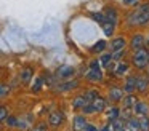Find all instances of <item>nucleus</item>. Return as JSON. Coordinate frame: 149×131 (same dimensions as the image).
I'll return each instance as SVG.
<instances>
[{
  "label": "nucleus",
  "mask_w": 149,
  "mask_h": 131,
  "mask_svg": "<svg viewBox=\"0 0 149 131\" xmlns=\"http://www.w3.org/2000/svg\"><path fill=\"white\" fill-rule=\"evenodd\" d=\"M130 26H144L149 22V3L138 6L135 11H132L127 18Z\"/></svg>",
  "instance_id": "obj_1"
},
{
  "label": "nucleus",
  "mask_w": 149,
  "mask_h": 131,
  "mask_svg": "<svg viewBox=\"0 0 149 131\" xmlns=\"http://www.w3.org/2000/svg\"><path fill=\"white\" fill-rule=\"evenodd\" d=\"M132 62H133V66H135L136 69H144V67L149 64V53L144 50V48L135 50V54H133Z\"/></svg>",
  "instance_id": "obj_2"
},
{
  "label": "nucleus",
  "mask_w": 149,
  "mask_h": 131,
  "mask_svg": "<svg viewBox=\"0 0 149 131\" xmlns=\"http://www.w3.org/2000/svg\"><path fill=\"white\" fill-rule=\"evenodd\" d=\"M82 110H84L85 114H93V112H98V114H100V112H104L106 110V101L98 96L91 104H87Z\"/></svg>",
  "instance_id": "obj_3"
},
{
  "label": "nucleus",
  "mask_w": 149,
  "mask_h": 131,
  "mask_svg": "<svg viewBox=\"0 0 149 131\" xmlns=\"http://www.w3.org/2000/svg\"><path fill=\"white\" fill-rule=\"evenodd\" d=\"M74 72H75L74 67L64 64V66H61L58 70H56V77H58V78H71V77L74 75Z\"/></svg>",
  "instance_id": "obj_4"
},
{
  "label": "nucleus",
  "mask_w": 149,
  "mask_h": 131,
  "mask_svg": "<svg viewBox=\"0 0 149 131\" xmlns=\"http://www.w3.org/2000/svg\"><path fill=\"white\" fill-rule=\"evenodd\" d=\"M64 121V114H63L61 110H55L50 114L48 117V123L52 125V126H59V125Z\"/></svg>",
  "instance_id": "obj_5"
},
{
  "label": "nucleus",
  "mask_w": 149,
  "mask_h": 131,
  "mask_svg": "<svg viewBox=\"0 0 149 131\" xmlns=\"http://www.w3.org/2000/svg\"><path fill=\"white\" fill-rule=\"evenodd\" d=\"M136 80H138V77L130 75L128 78L125 80V85H123V91L128 93V94H132V93L136 89Z\"/></svg>",
  "instance_id": "obj_6"
},
{
  "label": "nucleus",
  "mask_w": 149,
  "mask_h": 131,
  "mask_svg": "<svg viewBox=\"0 0 149 131\" xmlns=\"http://www.w3.org/2000/svg\"><path fill=\"white\" fill-rule=\"evenodd\" d=\"M122 98H123V91H122V89H120L119 86H111V88H109V101L119 102Z\"/></svg>",
  "instance_id": "obj_7"
},
{
  "label": "nucleus",
  "mask_w": 149,
  "mask_h": 131,
  "mask_svg": "<svg viewBox=\"0 0 149 131\" xmlns=\"http://www.w3.org/2000/svg\"><path fill=\"white\" fill-rule=\"evenodd\" d=\"M88 126L87 120H85V117H80V115H77V117L74 118V123H72V128H74V131H85Z\"/></svg>",
  "instance_id": "obj_8"
},
{
  "label": "nucleus",
  "mask_w": 149,
  "mask_h": 131,
  "mask_svg": "<svg viewBox=\"0 0 149 131\" xmlns=\"http://www.w3.org/2000/svg\"><path fill=\"white\" fill-rule=\"evenodd\" d=\"M127 45L125 38L123 37H114L111 40V51H117V50H123Z\"/></svg>",
  "instance_id": "obj_9"
},
{
  "label": "nucleus",
  "mask_w": 149,
  "mask_h": 131,
  "mask_svg": "<svg viewBox=\"0 0 149 131\" xmlns=\"http://www.w3.org/2000/svg\"><path fill=\"white\" fill-rule=\"evenodd\" d=\"M79 86V82L77 80H69V82H64V83H59L56 86L58 91H71V89H75Z\"/></svg>",
  "instance_id": "obj_10"
},
{
  "label": "nucleus",
  "mask_w": 149,
  "mask_h": 131,
  "mask_svg": "<svg viewBox=\"0 0 149 131\" xmlns=\"http://www.w3.org/2000/svg\"><path fill=\"white\" fill-rule=\"evenodd\" d=\"M143 45H144V37L141 34H135L130 40V46L133 50H139V48H143Z\"/></svg>",
  "instance_id": "obj_11"
},
{
  "label": "nucleus",
  "mask_w": 149,
  "mask_h": 131,
  "mask_svg": "<svg viewBox=\"0 0 149 131\" xmlns=\"http://www.w3.org/2000/svg\"><path fill=\"white\" fill-rule=\"evenodd\" d=\"M87 80H90V82H93V83L101 82V80H103V73H101L100 69H90L87 72Z\"/></svg>",
  "instance_id": "obj_12"
},
{
  "label": "nucleus",
  "mask_w": 149,
  "mask_h": 131,
  "mask_svg": "<svg viewBox=\"0 0 149 131\" xmlns=\"http://www.w3.org/2000/svg\"><path fill=\"white\" fill-rule=\"evenodd\" d=\"M127 70H128V64H127L125 61H119V62H116V67H114V75L120 77V75H123Z\"/></svg>",
  "instance_id": "obj_13"
},
{
  "label": "nucleus",
  "mask_w": 149,
  "mask_h": 131,
  "mask_svg": "<svg viewBox=\"0 0 149 131\" xmlns=\"http://www.w3.org/2000/svg\"><path fill=\"white\" fill-rule=\"evenodd\" d=\"M148 86H149V77L139 75L138 80H136V89H138V91H146Z\"/></svg>",
  "instance_id": "obj_14"
},
{
  "label": "nucleus",
  "mask_w": 149,
  "mask_h": 131,
  "mask_svg": "<svg viewBox=\"0 0 149 131\" xmlns=\"http://www.w3.org/2000/svg\"><path fill=\"white\" fill-rule=\"evenodd\" d=\"M133 112H135L136 115H139V117H143V115H148L149 107L143 101H138V102H136V105H135V109H133Z\"/></svg>",
  "instance_id": "obj_15"
},
{
  "label": "nucleus",
  "mask_w": 149,
  "mask_h": 131,
  "mask_svg": "<svg viewBox=\"0 0 149 131\" xmlns=\"http://www.w3.org/2000/svg\"><path fill=\"white\" fill-rule=\"evenodd\" d=\"M122 130H123V123L120 118H114L107 125V131H122Z\"/></svg>",
  "instance_id": "obj_16"
},
{
  "label": "nucleus",
  "mask_w": 149,
  "mask_h": 131,
  "mask_svg": "<svg viewBox=\"0 0 149 131\" xmlns=\"http://www.w3.org/2000/svg\"><path fill=\"white\" fill-rule=\"evenodd\" d=\"M32 75H34V70L31 69V67H26V69H23L21 70V82L24 83V85H27V83L31 82V78H32Z\"/></svg>",
  "instance_id": "obj_17"
},
{
  "label": "nucleus",
  "mask_w": 149,
  "mask_h": 131,
  "mask_svg": "<svg viewBox=\"0 0 149 131\" xmlns=\"http://www.w3.org/2000/svg\"><path fill=\"white\" fill-rule=\"evenodd\" d=\"M127 126L130 131H141V125H139V118H128L127 120Z\"/></svg>",
  "instance_id": "obj_18"
},
{
  "label": "nucleus",
  "mask_w": 149,
  "mask_h": 131,
  "mask_svg": "<svg viewBox=\"0 0 149 131\" xmlns=\"http://www.w3.org/2000/svg\"><path fill=\"white\" fill-rule=\"evenodd\" d=\"M136 102H138V99H136L133 94H128L127 98H123V107L125 109H135Z\"/></svg>",
  "instance_id": "obj_19"
},
{
  "label": "nucleus",
  "mask_w": 149,
  "mask_h": 131,
  "mask_svg": "<svg viewBox=\"0 0 149 131\" xmlns=\"http://www.w3.org/2000/svg\"><path fill=\"white\" fill-rule=\"evenodd\" d=\"M104 15H106L107 22H112V24H116V22H117V11L114 8H106V10H104Z\"/></svg>",
  "instance_id": "obj_20"
},
{
  "label": "nucleus",
  "mask_w": 149,
  "mask_h": 131,
  "mask_svg": "<svg viewBox=\"0 0 149 131\" xmlns=\"http://www.w3.org/2000/svg\"><path fill=\"white\" fill-rule=\"evenodd\" d=\"M87 104H88V102L85 101L84 94H82V96H77V98L72 101V107H74V109H84Z\"/></svg>",
  "instance_id": "obj_21"
},
{
  "label": "nucleus",
  "mask_w": 149,
  "mask_h": 131,
  "mask_svg": "<svg viewBox=\"0 0 149 131\" xmlns=\"http://www.w3.org/2000/svg\"><path fill=\"white\" fill-rule=\"evenodd\" d=\"M119 115H120L119 107H111V109H107V110H106V117L109 118V120H114V118H119Z\"/></svg>",
  "instance_id": "obj_22"
},
{
  "label": "nucleus",
  "mask_w": 149,
  "mask_h": 131,
  "mask_svg": "<svg viewBox=\"0 0 149 131\" xmlns=\"http://www.w3.org/2000/svg\"><path fill=\"white\" fill-rule=\"evenodd\" d=\"M91 18L95 19V21L98 22V24H104V22H107V19H106V15H104V11L103 13H91Z\"/></svg>",
  "instance_id": "obj_23"
},
{
  "label": "nucleus",
  "mask_w": 149,
  "mask_h": 131,
  "mask_svg": "<svg viewBox=\"0 0 149 131\" xmlns=\"http://www.w3.org/2000/svg\"><path fill=\"white\" fill-rule=\"evenodd\" d=\"M114 26H116V24H112V22H104V24H101V27H103L104 34H106L107 37H111V35H112V32H114Z\"/></svg>",
  "instance_id": "obj_24"
},
{
  "label": "nucleus",
  "mask_w": 149,
  "mask_h": 131,
  "mask_svg": "<svg viewBox=\"0 0 149 131\" xmlns=\"http://www.w3.org/2000/svg\"><path fill=\"white\" fill-rule=\"evenodd\" d=\"M104 48H106V42H104V40H100V42H96V43L91 46V51H93V53H101Z\"/></svg>",
  "instance_id": "obj_25"
},
{
  "label": "nucleus",
  "mask_w": 149,
  "mask_h": 131,
  "mask_svg": "<svg viewBox=\"0 0 149 131\" xmlns=\"http://www.w3.org/2000/svg\"><path fill=\"white\" fill-rule=\"evenodd\" d=\"M139 125H141V131H149V118L146 115L139 117Z\"/></svg>",
  "instance_id": "obj_26"
},
{
  "label": "nucleus",
  "mask_w": 149,
  "mask_h": 131,
  "mask_svg": "<svg viewBox=\"0 0 149 131\" xmlns=\"http://www.w3.org/2000/svg\"><path fill=\"white\" fill-rule=\"evenodd\" d=\"M84 98H85V101L88 102V104H91V102L95 101V99L98 98V94H96V91H87L84 94Z\"/></svg>",
  "instance_id": "obj_27"
},
{
  "label": "nucleus",
  "mask_w": 149,
  "mask_h": 131,
  "mask_svg": "<svg viewBox=\"0 0 149 131\" xmlns=\"http://www.w3.org/2000/svg\"><path fill=\"white\" fill-rule=\"evenodd\" d=\"M5 121H7L8 126H13V128H16V126H18V118H15V117H8Z\"/></svg>",
  "instance_id": "obj_28"
},
{
  "label": "nucleus",
  "mask_w": 149,
  "mask_h": 131,
  "mask_svg": "<svg viewBox=\"0 0 149 131\" xmlns=\"http://www.w3.org/2000/svg\"><path fill=\"white\" fill-rule=\"evenodd\" d=\"M112 59H114V58H112V54H104V56L101 58V62H103L104 66H107V64H109Z\"/></svg>",
  "instance_id": "obj_29"
},
{
  "label": "nucleus",
  "mask_w": 149,
  "mask_h": 131,
  "mask_svg": "<svg viewBox=\"0 0 149 131\" xmlns=\"http://www.w3.org/2000/svg\"><path fill=\"white\" fill-rule=\"evenodd\" d=\"M31 131H47V125L45 123H39V125H36Z\"/></svg>",
  "instance_id": "obj_30"
},
{
  "label": "nucleus",
  "mask_w": 149,
  "mask_h": 131,
  "mask_svg": "<svg viewBox=\"0 0 149 131\" xmlns=\"http://www.w3.org/2000/svg\"><path fill=\"white\" fill-rule=\"evenodd\" d=\"M8 91H10V89H8V86L5 85V83H2V86H0V96H2V98H5Z\"/></svg>",
  "instance_id": "obj_31"
},
{
  "label": "nucleus",
  "mask_w": 149,
  "mask_h": 131,
  "mask_svg": "<svg viewBox=\"0 0 149 131\" xmlns=\"http://www.w3.org/2000/svg\"><path fill=\"white\" fill-rule=\"evenodd\" d=\"M123 54H125V48H123V50H117V51H112V58H114V59H117V58L123 56Z\"/></svg>",
  "instance_id": "obj_32"
},
{
  "label": "nucleus",
  "mask_w": 149,
  "mask_h": 131,
  "mask_svg": "<svg viewBox=\"0 0 149 131\" xmlns=\"http://www.w3.org/2000/svg\"><path fill=\"white\" fill-rule=\"evenodd\" d=\"M0 118H2V120H7V107H2L0 109Z\"/></svg>",
  "instance_id": "obj_33"
},
{
  "label": "nucleus",
  "mask_w": 149,
  "mask_h": 131,
  "mask_svg": "<svg viewBox=\"0 0 149 131\" xmlns=\"http://www.w3.org/2000/svg\"><path fill=\"white\" fill-rule=\"evenodd\" d=\"M123 3H125V5H128V6H132V5H136V3H138V0H123Z\"/></svg>",
  "instance_id": "obj_34"
},
{
  "label": "nucleus",
  "mask_w": 149,
  "mask_h": 131,
  "mask_svg": "<svg viewBox=\"0 0 149 131\" xmlns=\"http://www.w3.org/2000/svg\"><path fill=\"white\" fill-rule=\"evenodd\" d=\"M90 69H100V64H98V61H91V62H90Z\"/></svg>",
  "instance_id": "obj_35"
},
{
  "label": "nucleus",
  "mask_w": 149,
  "mask_h": 131,
  "mask_svg": "<svg viewBox=\"0 0 149 131\" xmlns=\"http://www.w3.org/2000/svg\"><path fill=\"white\" fill-rule=\"evenodd\" d=\"M40 85H42V80H37V82H36V86H34V88L32 89H36V91H39V89H40Z\"/></svg>",
  "instance_id": "obj_36"
},
{
  "label": "nucleus",
  "mask_w": 149,
  "mask_h": 131,
  "mask_svg": "<svg viewBox=\"0 0 149 131\" xmlns=\"http://www.w3.org/2000/svg\"><path fill=\"white\" fill-rule=\"evenodd\" d=\"M85 131H98V128H96V126H93V125H88Z\"/></svg>",
  "instance_id": "obj_37"
},
{
  "label": "nucleus",
  "mask_w": 149,
  "mask_h": 131,
  "mask_svg": "<svg viewBox=\"0 0 149 131\" xmlns=\"http://www.w3.org/2000/svg\"><path fill=\"white\" fill-rule=\"evenodd\" d=\"M122 131H127V130H122Z\"/></svg>",
  "instance_id": "obj_38"
}]
</instances>
